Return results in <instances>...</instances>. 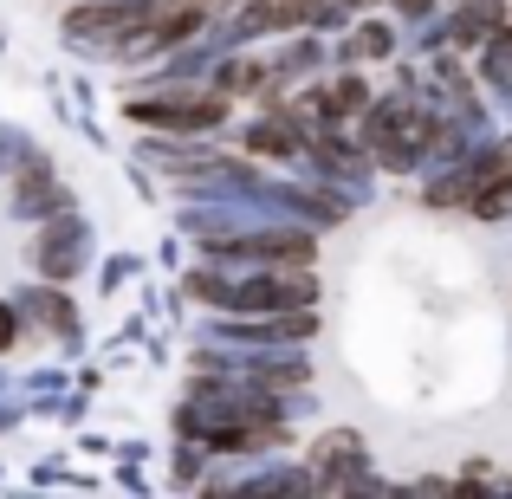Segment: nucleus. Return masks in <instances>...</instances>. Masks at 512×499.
<instances>
[{"label": "nucleus", "mask_w": 512, "mask_h": 499, "mask_svg": "<svg viewBox=\"0 0 512 499\" xmlns=\"http://www.w3.org/2000/svg\"><path fill=\"white\" fill-rule=\"evenodd\" d=\"M357 104H363V85H357V78H344V85L331 91V111H357Z\"/></svg>", "instance_id": "3"}, {"label": "nucleus", "mask_w": 512, "mask_h": 499, "mask_svg": "<svg viewBox=\"0 0 512 499\" xmlns=\"http://www.w3.org/2000/svg\"><path fill=\"white\" fill-rule=\"evenodd\" d=\"M7 337H13V325H7V312H0V344H7Z\"/></svg>", "instance_id": "5"}, {"label": "nucleus", "mask_w": 512, "mask_h": 499, "mask_svg": "<svg viewBox=\"0 0 512 499\" xmlns=\"http://www.w3.org/2000/svg\"><path fill=\"white\" fill-rule=\"evenodd\" d=\"M195 7H208V0H195Z\"/></svg>", "instance_id": "6"}, {"label": "nucleus", "mask_w": 512, "mask_h": 499, "mask_svg": "<svg viewBox=\"0 0 512 499\" xmlns=\"http://www.w3.org/2000/svg\"><path fill=\"white\" fill-rule=\"evenodd\" d=\"M357 52H370V59H376V52H389V33H376V26H370V33H357Z\"/></svg>", "instance_id": "4"}, {"label": "nucleus", "mask_w": 512, "mask_h": 499, "mask_svg": "<svg viewBox=\"0 0 512 499\" xmlns=\"http://www.w3.org/2000/svg\"><path fill=\"white\" fill-rule=\"evenodd\" d=\"M130 26H143V7H91V13H72V33H98V39H124Z\"/></svg>", "instance_id": "1"}, {"label": "nucleus", "mask_w": 512, "mask_h": 499, "mask_svg": "<svg viewBox=\"0 0 512 499\" xmlns=\"http://www.w3.org/2000/svg\"><path fill=\"white\" fill-rule=\"evenodd\" d=\"M357 454H363L357 435H325V441L312 448V461H318V467H357Z\"/></svg>", "instance_id": "2"}]
</instances>
